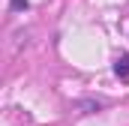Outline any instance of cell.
<instances>
[{
	"label": "cell",
	"instance_id": "obj_2",
	"mask_svg": "<svg viewBox=\"0 0 129 126\" xmlns=\"http://www.w3.org/2000/svg\"><path fill=\"white\" fill-rule=\"evenodd\" d=\"M9 6H12V12H24L30 3H27V0H9Z\"/></svg>",
	"mask_w": 129,
	"mask_h": 126
},
{
	"label": "cell",
	"instance_id": "obj_1",
	"mask_svg": "<svg viewBox=\"0 0 129 126\" xmlns=\"http://www.w3.org/2000/svg\"><path fill=\"white\" fill-rule=\"evenodd\" d=\"M114 75H117L120 81H129V54H120V57L114 60Z\"/></svg>",
	"mask_w": 129,
	"mask_h": 126
}]
</instances>
